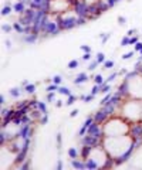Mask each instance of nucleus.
<instances>
[{
    "instance_id": "nucleus-1",
    "label": "nucleus",
    "mask_w": 142,
    "mask_h": 170,
    "mask_svg": "<svg viewBox=\"0 0 142 170\" xmlns=\"http://www.w3.org/2000/svg\"><path fill=\"white\" fill-rule=\"evenodd\" d=\"M101 143L115 164L127 160L135 148V141L129 133L122 136H104Z\"/></svg>"
},
{
    "instance_id": "nucleus-2",
    "label": "nucleus",
    "mask_w": 142,
    "mask_h": 170,
    "mask_svg": "<svg viewBox=\"0 0 142 170\" xmlns=\"http://www.w3.org/2000/svg\"><path fill=\"white\" fill-rule=\"evenodd\" d=\"M129 129H131V123L121 115H111L102 123L104 136H122V135H128Z\"/></svg>"
},
{
    "instance_id": "nucleus-3",
    "label": "nucleus",
    "mask_w": 142,
    "mask_h": 170,
    "mask_svg": "<svg viewBox=\"0 0 142 170\" xmlns=\"http://www.w3.org/2000/svg\"><path fill=\"white\" fill-rule=\"evenodd\" d=\"M118 115H121L122 118H125L129 123L141 122V119H142V99L131 98V96L125 98L120 106Z\"/></svg>"
},
{
    "instance_id": "nucleus-4",
    "label": "nucleus",
    "mask_w": 142,
    "mask_h": 170,
    "mask_svg": "<svg viewBox=\"0 0 142 170\" xmlns=\"http://www.w3.org/2000/svg\"><path fill=\"white\" fill-rule=\"evenodd\" d=\"M85 20H87L85 17H81L78 14V11L75 10L74 7L67 11H64L63 14L58 16V23H60L61 31L63 30H70L75 26H80V24H84Z\"/></svg>"
},
{
    "instance_id": "nucleus-5",
    "label": "nucleus",
    "mask_w": 142,
    "mask_h": 170,
    "mask_svg": "<svg viewBox=\"0 0 142 170\" xmlns=\"http://www.w3.org/2000/svg\"><path fill=\"white\" fill-rule=\"evenodd\" d=\"M74 7V0H47L45 11L54 14H63L64 11Z\"/></svg>"
},
{
    "instance_id": "nucleus-6",
    "label": "nucleus",
    "mask_w": 142,
    "mask_h": 170,
    "mask_svg": "<svg viewBox=\"0 0 142 170\" xmlns=\"http://www.w3.org/2000/svg\"><path fill=\"white\" fill-rule=\"evenodd\" d=\"M108 118H109V114L105 111L104 108H101V109H100L97 114L94 115V121H95V122H98V123H101V125H102V123H104Z\"/></svg>"
},
{
    "instance_id": "nucleus-7",
    "label": "nucleus",
    "mask_w": 142,
    "mask_h": 170,
    "mask_svg": "<svg viewBox=\"0 0 142 170\" xmlns=\"http://www.w3.org/2000/svg\"><path fill=\"white\" fill-rule=\"evenodd\" d=\"M38 31H30V33H26L24 34V37H23V41L27 43V44H34L38 38Z\"/></svg>"
},
{
    "instance_id": "nucleus-8",
    "label": "nucleus",
    "mask_w": 142,
    "mask_h": 170,
    "mask_svg": "<svg viewBox=\"0 0 142 170\" xmlns=\"http://www.w3.org/2000/svg\"><path fill=\"white\" fill-rule=\"evenodd\" d=\"M87 81H90V75L87 74V72H78L74 78V84L75 85H81Z\"/></svg>"
},
{
    "instance_id": "nucleus-9",
    "label": "nucleus",
    "mask_w": 142,
    "mask_h": 170,
    "mask_svg": "<svg viewBox=\"0 0 142 170\" xmlns=\"http://www.w3.org/2000/svg\"><path fill=\"white\" fill-rule=\"evenodd\" d=\"M26 6L27 4L24 3V2H17V3H14L13 4V11H14L16 14H19V16H22L24 11L27 10L26 9Z\"/></svg>"
},
{
    "instance_id": "nucleus-10",
    "label": "nucleus",
    "mask_w": 142,
    "mask_h": 170,
    "mask_svg": "<svg viewBox=\"0 0 142 170\" xmlns=\"http://www.w3.org/2000/svg\"><path fill=\"white\" fill-rule=\"evenodd\" d=\"M93 122H94V116H88V118L85 119L84 125H82V128L78 130V136H84V135L87 133V129H88V126H90Z\"/></svg>"
},
{
    "instance_id": "nucleus-11",
    "label": "nucleus",
    "mask_w": 142,
    "mask_h": 170,
    "mask_svg": "<svg viewBox=\"0 0 142 170\" xmlns=\"http://www.w3.org/2000/svg\"><path fill=\"white\" fill-rule=\"evenodd\" d=\"M13 30H14L17 34H26V27L23 26L20 21H14V23H13Z\"/></svg>"
},
{
    "instance_id": "nucleus-12",
    "label": "nucleus",
    "mask_w": 142,
    "mask_h": 170,
    "mask_svg": "<svg viewBox=\"0 0 142 170\" xmlns=\"http://www.w3.org/2000/svg\"><path fill=\"white\" fill-rule=\"evenodd\" d=\"M67 155L70 159H77V157H80V150L77 148H70L67 150Z\"/></svg>"
},
{
    "instance_id": "nucleus-13",
    "label": "nucleus",
    "mask_w": 142,
    "mask_h": 170,
    "mask_svg": "<svg viewBox=\"0 0 142 170\" xmlns=\"http://www.w3.org/2000/svg\"><path fill=\"white\" fill-rule=\"evenodd\" d=\"M36 108H37L41 114H49V111H47V102H41V101H37Z\"/></svg>"
},
{
    "instance_id": "nucleus-14",
    "label": "nucleus",
    "mask_w": 142,
    "mask_h": 170,
    "mask_svg": "<svg viewBox=\"0 0 142 170\" xmlns=\"http://www.w3.org/2000/svg\"><path fill=\"white\" fill-rule=\"evenodd\" d=\"M22 87H14V88H11L10 91H9V94H10V96H13V98H19L20 95H22Z\"/></svg>"
},
{
    "instance_id": "nucleus-15",
    "label": "nucleus",
    "mask_w": 142,
    "mask_h": 170,
    "mask_svg": "<svg viewBox=\"0 0 142 170\" xmlns=\"http://www.w3.org/2000/svg\"><path fill=\"white\" fill-rule=\"evenodd\" d=\"M57 92L60 94V95H63V96H70L71 95L70 88H67V87H61V85H60V88H58Z\"/></svg>"
},
{
    "instance_id": "nucleus-16",
    "label": "nucleus",
    "mask_w": 142,
    "mask_h": 170,
    "mask_svg": "<svg viewBox=\"0 0 142 170\" xmlns=\"http://www.w3.org/2000/svg\"><path fill=\"white\" fill-rule=\"evenodd\" d=\"M114 65H115L114 60H105V63L102 64V68H104V70H112Z\"/></svg>"
},
{
    "instance_id": "nucleus-17",
    "label": "nucleus",
    "mask_w": 142,
    "mask_h": 170,
    "mask_svg": "<svg viewBox=\"0 0 142 170\" xmlns=\"http://www.w3.org/2000/svg\"><path fill=\"white\" fill-rule=\"evenodd\" d=\"M98 65H100V64H98L97 60H91V61H88V67H87V68H88V71H95Z\"/></svg>"
},
{
    "instance_id": "nucleus-18",
    "label": "nucleus",
    "mask_w": 142,
    "mask_h": 170,
    "mask_svg": "<svg viewBox=\"0 0 142 170\" xmlns=\"http://www.w3.org/2000/svg\"><path fill=\"white\" fill-rule=\"evenodd\" d=\"M121 47H128V45H131V37H128V36H124L121 38V43H120Z\"/></svg>"
},
{
    "instance_id": "nucleus-19",
    "label": "nucleus",
    "mask_w": 142,
    "mask_h": 170,
    "mask_svg": "<svg viewBox=\"0 0 142 170\" xmlns=\"http://www.w3.org/2000/svg\"><path fill=\"white\" fill-rule=\"evenodd\" d=\"M105 82L104 77H102L101 74H95L94 75V84H97V85H102Z\"/></svg>"
},
{
    "instance_id": "nucleus-20",
    "label": "nucleus",
    "mask_w": 142,
    "mask_h": 170,
    "mask_svg": "<svg viewBox=\"0 0 142 170\" xmlns=\"http://www.w3.org/2000/svg\"><path fill=\"white\" fill-rule=\"evenodd\" d=\"M108 92H111V84H102L101 85V89H100V94H108Z\"/></svg>"
},
{
    "instance_id": "nucleus-21",
    "label": "nucleus",
    "mask_w": 142,
    "mask_h": 170,
    "mask_svg": "<svg viewBox=\"0 0 142 170\" xmlns=\"http://www.w3.org/2000/svg\"><path fill=\"white\" fill-rule=\"evenodd\" d=\"M78 65H80L78 60H71L70 63L67 64V68L68 70H75V68H78Z\"/></svg>"
},
{
    "instance_id": "nucleus-22",
    "label": "nucleus",
    "mask_w": 142,
    "mask_h": 170,
    "mask_svg": "<svg viewBox=\"0 0 142 170\" xmlns=\"http://www.w3.org/2000/svg\"><path fill=\"white\" fill-rule=\"evenodd\" d=\"M11 11H13V6H4V7L2 9V16H3V17H6V16H10Z\"/></svg>"
},
{
    "instance_id": "nucleus-23",
    "label": "nucleus",
    "mask_w": 142,
    "mask_h": 170,
    "mask_svg": "<svg viewBox=\"0 0 142 170\" xmlns=\"http://www.w3.org/2000/svg\"><path fill=\"white\" fill-rule=\"evenodd\" d=\"M77 99H78V96H75V95H73V94H71L70 96H67L65 105H67V106H71V105H74V102H75Z\"/></svg>"
},
{
    "instance_id": "nucleus-24",
    "label": "nucleus",
    "mask_w": 142,
    "mask_h": 170,
    "mask_svg": "<svg viewBox=\"0 0 142 170\" xmlns=\"http://www.w3.org/2000/svg\"><path fill=\"white\" fill-rule=\"evenodd\" d=\"M23 89H24L27 94H31V95H33V94L36 92V84H29V85H26Z\"/></svg>"
},
{
    "instance_id": "nucleus-25",
    "label": "nucleus",
    "mask_w": 142,
    "mask_h": 170,
    "mask_svg": "<svg viewBox=\"0 0 142 170\" xmlns=\"http://www.w3.org/2000/svg\"><path fill=\"white\" fill-rule=\"evenodd\" d=\"M2 31H3V33H6V34H9V33H11V31H13V24H6V23H3V24H2Z\"/></svg>"
},
{
    "instance_id": "nucleus-26",
    "label": "nucleus",
    "mask_w": 142,
    "mask_h": 170,
    "mask_svg": "<svg viewBox=\"0 0 142 170\" xmlns=\"http://www.w3.org/2000/svg\"><path fill=\"white\" fill-rule=\"evenodd\" d=\"M58 88H60V85L53 84V82H51V84L45 88V91H47V92H57V91H58Z\"/></svg>"
},
{
    "instance_id": "nucleus-27",
    "label": "nucleus",
    "mask_w": 142,
    "mask_h": 170,
    "mask_svg": "<svg viewBox=\"0 0 142 170\" xmlns=\"http://www.w3.org/2000/svg\"><path fill=\"white\" fill-rule=\"evenodd\" d=\"M82 2H84L88 7H94V6H98V4L101 3V0H82Z\"/></svg>"
},
{
    "instance_id": "nucleus-28",
    "label": "nucleus",
    "mask_w": 142,
    "mask_h": 170,
    "mask_svg": "<svg viewBox=\"0 0 142 170\" xmlns=\"http://www.w3.org/2000/svg\"><path fill=\"white\" fill-rule=\"evenodd\" d=\"M100 38H101L102 44H107V41L111 38V33H101L100 34Z\"/></svg>"
},
{
    "instance_id": "nucleus-29",
    "label": "nucleus",
    "mask_w": 142,
    "mask_h": 170,
    "mask_svg": "<svg viewBox=\"0 0 142 170\" xmlns=\"http://www.w3.org/2000/svg\"><path fill=\"white\" fill-rule=\"evenodd\" d=\"M95 60L98 61V64H101V65H102V64L105 63V60H107V58H105V54H104V52H97Z\"/></svg>"
},
{
    "instance_id": "nucleus-30",
    "label": "nucleus",
    "mask_w": 142,
    "mask_h": 170,
    "mask_svg": "<svg viewBox=\"0 0 142 170\" xmlns=\"http://www.w3.org/2000/svg\"><path fill=\"white\" fill-rule=\"evenodd\" d=\"M94 98H95V96H94L93 94H90V95H81V96H80V99H81V101H84L85 104H88V102H91V101H93Z\"/></svg>"
},
{
    "instance_id": "nucleus-31",
    "label": "nucleus",
    "mask_w": 142,
    "mask_h": 170,
    "mask_svg": "<svg viewBox=\"0 0 142 170\" xmlns=\"http://www.w3.org/2000/svg\"><path fill=\"white\" fill-rule=\"evenodd\" d=\"M51 82L53 84H57V85H61V82H63V77H61L60 74L54 75V77L51 78Z\"/></svg>"
},
{
    "instance_id": "nucleus-32",
    "label": "nucleus",
    "mask_w": 142,
    "mask_h": 170,
    "mask_svg": "<svg viewBox=\"0 0 142 170\" xmlns=\"http://www.w3.org/2000/svg\"><path fill=\"white\" fill-rule=\"evenodd\" d=\"M47 102L54 104L56 102V92H47Z\"/></svg>"
},
{
    "instance_id": "nucleus-33",
    "label": "nucleus",
    "mask_w": 142,
    "mask_h": 170,
    "mask_svg": "<svg viewBox=\"0 0 142 170\" xmlns=\"http://www.w3.org/2000/svg\"><path fill=\"white\" fill-rule=\"evenodd\" d=\"M118 75H120L118 72H112V74H109V77L107 78V79H105V84H111V82L114 81V79H115V78L118 77Z\"/></svg>"
},
{
    "instance_id": "nucleus-34",
    "label": "nucleus",
    "mask_w": 142,
    "mask_h": 170,
    "mask_svg": "<svg viewBox=\"0 0 142 170\" xmlns=\"http://www.w3.org/2000/svg\"><path fill=\"white\" fill-rule=\"evenodd\" d=\"M100 89H101V85H97V84H94L93 89H91V94H93L94 96H97L98 94H100Z\"/></svg>"
},
{
    "instance_id": "nucleus-35",
    "label": "nucleus",
    "mask_w": 142,
    "mask_h": 170,
    "mask_svg": "<svg viewBox=\"0 0 142 170\" xmlns=\"http://www.w3.org/2000/svg\"><path fill=\"white\" fill-rule=\"evenodd\" d=\"M134 54H135L134 50H132V51H128V52H125V54L121 56V60H124V61H125V60H129L131 57H134Z\"/></svg>"
},
{
    "instance_id": "nucleus-36",
    "label": "nucleus",
    "mask_w": 142,
    "mask_h": 170,
    "mask_svg": "<svg viewBox=\"0 0 142 170\" xmlns=\"http://www.w3.org/2000/svg\"><path fill=\"white\" fill-rule=\"evenodd\" d=\"M112 94H114V92H108V94H105V96H104V98H102V101H101V105H102V106H104V105L107 104V102H108L109 99H111Z\"/></svg>"
},
{
    "instance_id": "nucleus-37",
    "label": "nucleus",
    "mask_w": 142,
    "mask_h": 170,
    "mask_svg": "<svg viewBox=\"0 0 142 170\" xmlns=\"http://www.w3.org/2000/svg\"><path fill=\"white\" fill-rule=\"evenodd\" d=\"M38 122H40V125H47V122H49V114H44V115H43Z\"/></svg>"
},
{
    "instance_id": "nucleus-38",
    "label": "nucleus",
    "mask_w": 142,
    "mask_h": 170,
    "mask_svg": "<svg viewBox=\"0 0 142 170\" xmlns=\"http://www.w3.org/2000/svg\"><path fill=\"white\" fill-rule=\"evenodd\" d=\"M118 24H120V26H125V24H127V17H125V16H118Z\"/></svg>"
},
{
    "instance_id": "nucleus-39",
    "label": "nucleus",
    "mask_w": 142,
    "mask_h": 170,
    "mask_svg": "<svg viewBox=\"0 0 142 170\" xmlns=\"http://www.w3.org/2000/svg\"><path fill=\"white\" fill-rule=\"evenodd\" d=\"M56 139H57V148L60 149L61 148V142H63V135H61V133H57Z\"/></svg>"
},
{
    "instance_id": "nucleus-40",
    "label": "nucleus",
    "mask_w": 142,
    "mask_h": 170,
    "mask_svg": "<svg viewBox=\"0 0 142 170\" xmlns=\"http://www.w3.org/2000/svg\"><path fill=\"white\" fill-rule=\"evenodd\" d=\"M82 61H91L93 60V56H91V52H84V56H82Z\"/></svg>"
},
{
    "instance_id": "nucleus-41",
    "label": "nucleus",
    "mask_w": 142,
    "mask_h": 170,
    "mask_svg": "<svg viewBox=\"0 0 142 170\" xmlns=\"http://www.w3.org/2000/svg\"><path fill=\"white\" fill-rule=\"evenodd\" d=\"M141 50H142V41H138V43L134 45V51L135 52H139Z\"/></svg>"
},
{
    "instance_id": "nucleus-42",
    "label": "nucleus",
    "mask_w": 142,
    "mask_h": 170,
    "mask_svg": "<svg viewBox=\"0 0 142 170\" xmlns=\"http://www.w3.org/2000/svg\"><path fill=\"white\" fill-rule=\"evenodd\" d=\"M80 48L82 50V52H91V47L90 45H87V44H82Z\"/></svg>"
},
{
    "instance_id": "nucleus-43",
    "label": "nucleus",
    "mask_w": 142,
    "mask_h": 170,
    "mask_svg": "<svg viewBox=\"0 0 142 170\" xmlns=\"http://www.w3.org/2000/svg\"><path fill=\"white\" fill-rule=\"evenodd\" d=\"M138 41H139L138 36H132V37H131V45H135L136 43H138Z\"/></svg>"
},
{
    "instance_id": "nucleus-44",
    "label": "nucleus",
    "mask_w": 142,
    "mask_h": 170,
    "mask_svg": "<svg viewBox=\"0 0 142 170\" xmlns=\"http://www.w3.org/2000/svg\"><path fill=\"white\" fill-rule=\"evenodd\" d=\"M78 114H80L78 109H73V111H71V114H70V118H75Z\"/></svg>"
},
{
    "instance_id": "nucleus-45",
    "label": "nucleus",
    "mask_w": 142,
    "mask_h": 170,
    "mask_svg": "<svg viewBox=\"0 0 142 170\" xmlns=\"http://www.w3.org/2000/svg\"><path fill=\"white\" fill-rule=\"evenodd\" d=\"M136 30H134V29H131V30H128V33H127V36L128 37H132V36H136Z\"/></svg>"
},
{
    "instance_id": "nucleus-46",
    "label": "nucleus",
    "mask_w": 142,
    "mask_h": 170,
    "mask_svg": "<svg viewBox=\"0 0 142 170\" xmlns=\"http://www.w3.org/2000/svg\"><path fill=\"white\" fill-rule=\"evenodd\" d=\"M118 74H120V75H127L128 74V70H127V68H121V70L118 71Z\"/></svg>"
},
{
    "instance_id": "nucleus-47",
    "label": "nucleus",
    "mask_w": 142,
    "mask_h": 170,
    "mask_svg": "<svg viewBox=\"0 0 142 170\" xmlns=\"http://www.w3.org/2000/svg\"><path fill=\"white\" fill-rule=\"evenodd\" d=\"M63 105H64V102H63L61 99H57V101H56V106H57V108H61Z\"/></svg>"
},
{
    "instance_id": "nucleus-48",
    "label": "nucleus",
    "mask_w": 142,
    "mask_h": 170,
    "mask_svg": "<svg viewBox=\"0 0 142 170\" xmlns=\"http://www.w3.org/2000/svg\"><path fill=\"white\" fill-rule=\"evenodd\" d=\"M0 104L3 105V106H4V104H6V98H4V95L0 96Z\"/></svg>"
},
{
    "instance_id": "nucleus-49",
    "label": "nucleus",
    "mask_w": 142,
    "mask_h": 170,
    "mask_svg": "<svg viewBox=\"0 0 142 170\" xmlns=\"http://www.w3.org/2000/svg\"><path fill=\"white\" fill-rule=\"evenodd\" d=\"M57 169L60 170V169H63V160H58V163H57Z\"/></svg>"
},
{
    "instance_id": "nucleus-50",
    "label": "nucleus",
    "mask_w": 142,
    "mask_h": 170,
    "mask_svg": "<svg viewBox=\"0 0 142 170\" xmlns=\"http://www.w3.org/2000/svg\"><path fill=\"white\" fill-rule=\"evenodd\" d=\"M4 44H6V47H7V48H11V41L10 40H6V43H4Z\"/></svg>"
},
{
    "instance_id": "nucleus-51",
    "label": "nucleus",
    "mask_w": 142,
    "mask_h": 170,
    "mask_svg": "<svg viewBox=\"0 0 142 170\" xmlns=\"http://www.w3.org/2000/svg\"><path fill=\"white\" fill-rule=\"evenodd\" d=\"M29 84H30V82L27 81V79H24V81L22 82V88H24V87H26V85H29Z\"/></svg>"
},
{
    "instance_id": "nucleus-52",
    "label": "nucleus",
    "mask_w": 142,
    "mask_h": 170,
    "mask_svg": "<svg viewBox=\"0 0 142 170\" xmlns=\"http://www.w3.org/2000/svg\"><path fill=\"white\" fill-rule=\"evenodd\" d=\"M108 2H109V0H101V3H102V4H105V3H108Z\"/></svg>"
},
{
    "instance_id": "nucleus-53",
    "label": "nucleus",
    "mask_w": 142,
    "mask_h": 170,
    "mask_svg": "<svg viewBox=\"0 0 142 170\" xmlns=\"http://www.w3.org/2000/svg\"><path fill=\"white\" fill-rule=\"evenodd\" d=\"M19 2H24V3H26V2H27V0H19Z\"/></svg>"
},
{
    "instance_id": "nucleus-54",
    "label": "nucleus",
    "mask_w": 142,
    "mask_h": 170,
    "mask_svg": "<svg viewBox=\"0 0 142 170\" xmlns=\"http://www.w3.org/2000/svg\"><path fill=\"white\" fill-rule=\"evenodd\" d=\"M139 56H142V50H141V51H139Z\"/></svg>"
},
{
    "instance_id": "nucleus-55",
    "label": "nucleus",
    "mask_w": 142,
    "mask_h": 170,
    "mask_svg": "<svg viewBox=\"0 0 142 170\" xmlns=\"http://www.w3.org/2000/svg\"><path fill=\"white\" fill-rule=\"evenodd\" d=\"M141 122H142V119H141Z\"/></svg>"
}]
</instances>
